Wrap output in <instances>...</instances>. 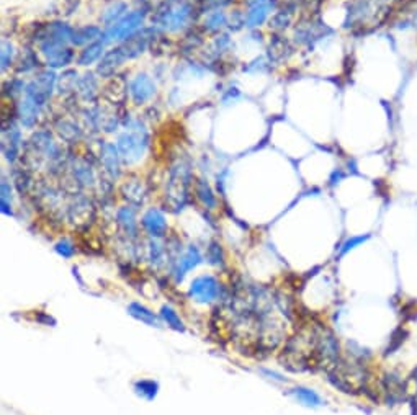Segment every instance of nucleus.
<instances>
[{
    "label": "nucleus",
    "mask_w": 417,
    "mask_h": 415,
    "mask_svg": "<svg viewBox=\"0 0 417 415\" xmlns=\"http://www.w3.org/2000/svg\"><path fill=\"white\" fill-rule=\"evenodd\" d=\"M121 123V116L118 113L117 105L108 103L104 107H99V131H104V133H113V131L118 129Z\"/></svg>",
    "instance_id": "19"
},
{
    "label": "nucleus",
    "mask_w": 417,
    "mask_h": 415,
    "mask_svg": "<svg viewBox=\"0 0 417 415\" xmlns=\"http://www.w3.org/2000/svg\"><path fill=\"white\" fill-rule=\"evenodd\" d=\"M72 33L74 28L64 22H53L36 29L38 51L51 69H62L74 59V51L69 46L72 45Z\"/></svg>",
    "instance_id": "1"
},
{
    "label": "nucleus",
    "mask_w": 417,
    "mask_h": 415,
    "mask_svg": "<svg viewBox=\"0 0 417 415\" xmlns=\"http://www.w3.org/2000/svg\"><path fill=\"white\" fill-rule=\"evenodd\" d=\"M202 264V253H200L197 245H190L187 252L177 260V264L172 268V277L177 283H180L185 278V275L193 270L195 266Z\"/></svg>",
    "instance_id": "14"
},
{
    "label": "nucleus",
    "mask_w": 417,
    "mask_h": 415,
    "mask_svg": "<svg viewBox=\"0 0 417 415\" xmlns=\"http://www.w3.org/2000/svg\"><path fill=\"white\" fill-rule=\"evenodd\" d=\"M290 22H291V12L280 10V12H276V14L270 18V28L283 29V28H287L288 25H290Z\"/></svg>",
    "instance_id": "38"
},
{
    "label": "nucleus",
    "mask_w": 417,
    "mask_h": 415,
    "mask_svg": "<svg viewBox=\"0 0 417 415\" xmlns=\"http://www.w3.org/2000/svg\"><path fill=\"white\" fill-rule=\"evenodd\" d=\"M144 18H146V12L144 10H133L130 14H126L121 20H118L117 23L112 25L110 28H106L104 33V43H113V41H126L128 38H131L139 32V28L143 27Z\"/></svg>",
    "instance_id": "6"
},
{
    "label": "nucleus",
    "mask_w": 417,
    "mask_h": 415,
    "mask_svg": "<svg viewBox=\"0 0 417 415\" xmlns=\"http://www.w3.org/2000/svg\"><path fill=\"white\" fill-rule=\"evenodd\" d=\"M0 61H2V71L5 72L8 67L12 66V62H14L15 58V48L14 45L10 43V41L2 40V48H0Z\"/></svg>",
    "instance_id": "36"
},
{
    "label": "nucleus",
    "mask_w": 417,
    "mask_h": 415,
    "mask_svg": "<svg viewBox=\"0 0 417 415\" xmlns=\"http://www.w3.org/2000/svg\"><path fill=\"white\" fill-rule=\"evenodd\" d=\"M102 172L110 180H117L121 175V155L118 152L117 144L102 141L99 142V152H97Z\"/></svg>",
    "instance_id": "8"
},
{
    "label": "nucleus",
    "mask_w": 417,
    "mask_h": 415,
    "mask_svg": "<svg viewBox=\"0 0 417 415\" xmlns=\"http://www.w3.org/2000/svg\"><path fill=\"white\" fill-rule=\"evenodd\" d=\"M121 193L125 194V198L131 203V205L139 206L143 205L144 200H146L147 190L146 186H144V184H141V180L130 179L121 186Z\"/></svg>",
    "instance_id": "23"
},
{
    "label": "nucleus",
    "mask_w": 417,
    "mask_h": 415,
    "mask_svg": "<svg viewBox=\"0 0 417 415\" xmlns=\"http://www.w3.org/2000/svg\"><path fill=\"white\" fill-rule=\"evenodd\" d=\"M156 82L146 72L138 74L130 82V97L134 105H144L156 95Z\"/></svg>",
    "instance_id": "11"
},
{
    "label": "nucleus",
    "mask_w": 417,
    "mask_h": 415,
    "mask_svg": "<svg viewBox=\"0 0 417 415\" xmlns=\"http://www.w3.org/2000/svg\"><path fill=\"white\" fill-rule=\"evenodd\" d=\"M191 184V171L187 159H178L172 164L169 172L167 188H165V205L172 211H178L189 200V188Z\"/></svg>",
    "instance_id": "4"
},
{
    "label": "nucleus",
    "mask_w": 417,
    "mask_h": 415,
    "mask_svg": "<svg viewBox=\"0 0 417 415\" xmlns=\"http://www.w3.org/2000/svg\"><path fill=\"white\" fill-rule=\"evenodd\" d=\"M143 229L146 231V234L152 239H159L165 234L167 231V221H165V216L160 210L157 208H151L144 213L141 219Z\"/></svg>",
    "instance_id": "13"
},
{
    "label": "nucleus",
    "mask_w": 417,
    "mask_h": 415,
    "mask_svg": "<svg viewBox=\"0 0 417 415\" xmlns=\"http://www.w3.org/2000/svg\"><path fill=\"white\" fill-rule=\"evenodd\" d=\"M125 61H126L125 54H123L120 46H117V48L106 51V53L104 54V58L100 59L99 67H97V74L102 75V77H105V79L113 77V75L117 74L118 67H120Z\"/></svg>",
    "instance_id": "16"
},
{
    "label": "nucleus",
    "mask_w": 417,
    "mask_h": 415,
    "mask_svg": "<svg viewBox=\"0 0 417 415\" xmlns=\"http://www.w3.org/2000/svg\"><path fill=\"white\" fill-rule=\"evenodd\" d=\"M56 252L59 253V255H62L64 258H71L72 255H74L75 247H74V245H72L71 240L62 239V240H59V242L56 244Z\"/></svg>",
    "instance_id": "41"
},
{
    "label": "nucleus",
    "mask_w": 417,
    "mask_h": 415,
    "mask_svg": "<svg viewBox=\"0 0 417 415\" xmlns=\"http://www.w3.org/2000/svg\"><path fill=\"white\" fill-rule=\"evenodd\" d=\"M203 25H205L203 28H205L208 33H218L228 25V16H226V14H224V12H221V10L210 12V14H208V16H206L205 23H203Z\"/></svg>",
    "instance_id": "31"
},
{
    "label": "nucleus",
    "mask_w": 417,
    "mask_h": 415,
    "mask_svg": "<svg viewBox=\"0 0 417 415\" xmlns=\"http://www.w3.org/2000/svg\"><path fill=\"white\" fill-rule=\"evenodd\" d=\"M128 90H130V84H128L125 75L115 74L113 77H110L108 82L105 84L102 93H104L105 100L108 101V103L123 105L128 99Z\"/></svg>",
    "instance_id": "12"
},
{
    "label": "nucleus",
    "mask_w": 417,
    "mask_h": 415,
    "mask_svg": "<svg viewBox=\"0 0 417 415\" xmlns=\"http://www.w3.org/2000/svg\"><path fill=\"white\" fill-rule=\"evenodd\" d=\"M293 396L296 397L298 402H301V404L306 405V407H321V405H324V401H322V397L319 396V394L314 391V389L305 388V386H298L293 389Z\"/></svg>",
    "instance_id": "26"
},
{
    "label": "nucleus",
    "mask_w": 417,
    "mask_h": 415,
    "mask_svg": "<svg viewBox=\"0 0 417 415\" xmlns=\"http://www.w3.org/2000/svg\"><path fill=\"white\" fill-rule=\"evenodd\" d=\"M41 107H38L36 103L23 97V100L19 105V110H16V116H19L21 126L23 128H35L41 116Z\"/></svg>",
    "instance_id": "20"
},
{
    "label": "nucleus",
    "mask_w": 417,
    "mask_h": 415,
    "mask_svg": "<svg viewBox=\"0 0 417 415\" xmlns=\"http://www.w3.org/2000/svg\"><path fill=\"white\" fill-rule=\"evenodd\" d=\"M195 193H197V198L208 208V210H215L216 203L218 201H216L215 193H213L210 185H208L205 180L198 179L195 181Z\"/></svg>",
    "instance_id": "29"
},
{
    "label": "nucleus",
    "mask_w": 417,
    "mask_h": 415,
    "mask_svg": "<svg viewBox=\"0 0 417 415\" xmlns=\"http://www.w3.org/2000/svg\"><path fill=\"white\" fill-rule=\"evenodd\" d=\"M147 257L149 260L152 262L154 265H160L163 264V257H164V249L163 245L157 242L156 239H151L147 244Z\"/></svg>",
    "instance_id": "37"
},
{
    "label": "nucleus",
    "mask_w": 417,
    "mask_h": 415,
    "mask_svg": "<svg viewBox=\"0 0 417 415\" xmlns=\"http://www.w3.org/2000/svg\"><path fill=\"white\" fill-rule=\"evenodd\" d=\"M195 20V7L190 0H164L152 15L156 29L169 33L184 32Z\"/></svg>",
    "instance_id": "2"
},
{
    "label": "nucleus",
    "mask_w": 417,
    "mask_h": 415,
    "mask_svg": "<svg viewBox=\"0 0 417 415\" xmlns=\"http://www.w3.org/2000/svg\"><path fill=\"white\" fill-rule=\"evenodd\" d=\"M117 224L128 239L138 237V221H136V210L133 206H123L117 211Z\"/></svg>",
    "instance_id": "17"
},
{
    "label": "nucleus",
    "mask_w": 417,
    "mask_h": 415,
    "mask_svg": "<svg viewBox=\"0 0 417 415\" xmlns=\"http://www.w3.org/2000/svg\"><path fill=\"white\" fill-rule=\"evenodd\" d=\"M208 260L213 265H219L223 262V251H221V245L213 242L210 247H208Z\"/></svg>",
    "instance_id": "40"
},
{
    "label": "nucleus",
    "mask_w": 417,
    "mask_h": 415,
    "mask_svg": "<svg viewBox=\"0 0 417 415\" xmlns=\"http://www.w3.org/2000/svg\"><path fill=\"white\" fill-rule=\"evenodd\" d=\"M23 146V138L19 123L14 116H3L2 121V152L8 162L14 164L19 159L20 151Z\"/></svg>",
    "instance_id": "7"
},
{
    "label": "nucleus",
    "mask_w": 417,
    "mask_h": 415,
    "mask_svg": "<svg viewBox=\"0 0 417 415\" xmlns=\"http://www.w3.org/2000/svg\"><path fill=\"white\" fill-rule=\"evenodd\" d=\"M58 84V75L53 71H40L25 87V95L28 100H32L33 103H36L38 107L45 108L51 100L53 95L54 87Z\"/></svg>",
    "instance_id": "5"
},
{
    "label": "nucleus",
    "mask_w": 417,
    "mask_h": 415,
    "mask_svg": "<svg viewBox=\"0 0 417 415\" xmlns=\"http://www.w3.org/2000/svg\"><path fill=\"white\" fill-rule=\"evenodd\" d=\"M368 239H370V234H365V236H352V237H348V239L346 240V242H344L342 245H340L339 258H342L344 255H347L348 252L354 251V249L359 247V245L367 242Z\"/></svg>",
    "instance_id": "34"
},
{
    "label": "nucleus",
    "mask_w": 417,
    "mask_h": 415,
    "mask_svg": "<svg viewBox=\"0 0 417 415\" xmlns=\"http://www.w3.org/2000/svg\"><path fill=\"white\" fill-rule=\"evenodd\" d=\"M219 294V283L213 275H202L191 281L189 296L200 304L211 303L218 298Z\"/></svg>",
    "instance_id": "9"
},
{
    "label": "nucleus",
    "mask_w": 417,
    "mask_h": 415,
    "mask_svg": "<svg viewBox=\"0 0 417 415\" xmlns=\"http://www.w3.org/2000/svg\"><path fill=\"white\" fill-rule=\"evenodd\" d=\"M104 49H105V43L104 40L95 41V43H91L88 46H85L82 53H80V56L78 59V64L79 66H91L95 61H99V59L104 58Z\"/></svg>",
    "instance_id": "25"
},
{
    "label": "nucleus",
    "mask_w": 417,
    "mask_h": 415,
    "mask_svg": "<svg viewBox=\"0 0 417 415\" xmlns=\"http://www.w3.org/2000/svg\"><path fill=\"white\" fill-rule=\"evenodd\" d=\"M407 383L396 371H388L381 376V394H385L390 405L398 404L406 397Z\"/></svg>",
    "instance_id": "10"
},
{
    "label": "nucleus",
    "mask_w": 417,
    "mask_h": 415,
    "mask_svg": "<svg viewBox=\"0 0 417 415\" xmlns=\"http://www.w3.org/2000/svg\"><path fill=\"white\" fill-rule=\"evenodd\" d=\"M79 79L80 77H78V72H75L74 69L64 71L62 74L58 77V84H56L59 95L69 97V95H72V93L78 92Z\"/></svg>",
    "instance_id": "24"
},
{
    "label": "nucleus",
    "mask_w": 417,
    "mask_h": 415,
    "mask_svg": "<svg viewBox=\"0 0 417 415\" xmlns=\"http://www.w3.org/2000/svg\"><path fill=\"white\" fill-rule=\"evenodd\" d=\"M104 38V32L100 27L95 25H85V27L74 28L72 33V46H88L91 43H95Z\"/></svg>",
    "instance_id": "22"
},
{
    "label": "nucleus",
    "mask_w": 417,
    "mask_h": 415,
    "mask_svg": "<svg viewBox=\"0 0 417 415\" xmlns=\"http://www.w3.org/2000/svg\"><path fill=\"white\" fill-rule=\"evenodd\" d=\"M128 312H130V316H133L134 319L141 320V323H144V324L159 327V319H157V316L151 311V309L143 306V304L131 303L130 306H128Z\"/></svg>",
    "instance_id": "27"
},
{
    "label": "nucleus",
    "mask_w": 417,
    "mask_h": 415,
    "mask_svg": "<svg viewBox=\"0 0 417 415\" xmlns=\"http://www.w3.org/2000/svg\"><path fill=\"white\" fill-rule=\"evenodd\" d=\"M126 10L128 5L125 2H113L112 5L104 12V15H102V23H104L106 28H110L112 25H115L118 20H121L123 16L126 15Z\"/></svg>",
    "instance_id": "28"
},
{
    "label": "nucleus",
    "mask_w": 417,
    "mask_h": 415,
    "mask_svg": "<svg viewBox=\"0 0 417 415\" xmlns=\"http://www.w3.org/2000/svg\"><path fill=\"white\" fill-rule=\"evenodd\" d=\"M54 131H56L59 139L66 144H78L82 139V128L72 118L59 116L54 121Z\"/></svg>",
    "instance_id": "15"
},
{
    "label": "nucleus",
    "mask_w": 417,
    "mask_h": 415,
    "mask_svg": "<svg viewBox=\"0 0 417 415\" xmlns=\"http://www.w3.org/2000/svg\"><path fill=\"white\" fill-rule=\"evenodd\" d=\"M121 160L128 165L139 162L149 147V133L141 120H126L125 131L117 139Z\"/></svg>",
    "instance_id": "3"
},
{
    "label": "nucleus",
    "mask_w": 417,
    "mask_h": 415,
    "mask_svg": "<svg viewBox=\"0 0 417 415\" xmlns=\"http://www.w3.org/2000/svg\"><path fill=\"white\" fill-rule=\"evenodd\" d=\"M78 93L85 103H95L100 95V90H99V79H97V75L93 74V72H85L82 77L79 79Z\"/></svg>",
    "instance_id": "18"
},
{
    "label": "nucleus",
    "mask_w": 417,
    "mask_h": 415,
    "mask_svg": "<svg viewBox=\"0 0 417 415\" xmlns=\"http://www.w3.org/2000/svg\"><path fill=\"white\" fill-rule=\"evenodd\" d=\"M229 45H231V40H229L228 35H221L215 40V43H213V46H215V51L216 54H221L224 53L229 48Z\"/></svg>",
    "instance_id": "42"
},
{
    "label": "nucleus",
    "mask_w": 417,
    "mask_h": 415,
    "mask_svg": "<svg viewBox=\"0 0 417 415\" xmlns=\"http://www.w3.org/2000/svg\"><path fill=\"white\" fill-rule=\"evenodd\" d=\"M160 317L167 323L169 327H172L174 330H178V332H185V325L182 323V319L178 317V314L174 311L170 306H163L160 309Z\"/></svg>",
    "instance_id": "33"
},
{
    "label": "nucleus",
    "mask_w": 417,
    "mask_h": 415,
    "mask_svg": "<svg viewBox=\"0 0 417 415\" xmlns=\"http://www.w3.org/2000/svg\"><path fill=\"white\" fill-rule=\"evenodd\" d=\"M0 200H2V213L8 216L14 214V210H12V186L5 177L2 179V197H0Z\"/></svg>",
    "instance_id": "35"
},
{
    "label": "nucleus",
    "mask_w": 417,
    "mask_h": 415,
    "mask_svg": "<svg viewBox=\"0 0 417 415\" xmlns=\"http://www.w3.org/2000/svg\"><path fill=\"white\" fill-rule=\"evenodd\" d=\"M38 56L36 53L32 48H25L21 51V56L19 59V64H16L15 71L19 72V74H27V72L35 71L38 67Z\"/></svg>",
    "instance_id": "30"
},
{
    "label": "nucleus",
    "mask_w": 417,
    "mask_h": 415,
    "mask_svg": "<svg viewBox=\"0 0 417 415\" xmlns=\"http://www.w3.org/2000/svg\"><path fill=\"white\" fill-rule=\"evenodd\" d=\"M231 2H233V0H200V3H202V8L206 12L221 10V8L229 5Z\"/></svg>",
    "instance_id": "39"
},
{
    "label": "nucleus",
    "mask_w": 417,
    "mask_h": 415,
    "mask_svg": "<svg viewBox=\"0 0 417 415\" xmlns=\"http://www.w3.org/2000/svg\"><path fill=\"white\" fill-rule=\"evenodd\" d=\"M237 97H239V90H237V88H229V92L226 93V95L223 97V101L224 103H226L228 101V99H237Z\"/></svg>",
    "instance_id": "43"
},
{
    "label": "nucleus",
    "mask_w": 417,
    "mask_h": 415,
    "mask_svg": "<svg viewBox=\"0 0 417 415\" xmlns=\"http://www.w3.org/2000/svg\"><path fill=\"white\" fill-rule=\"evenodd\" d=\"M134 389L139 396L146 397L147 401H152L157 396V391H159V384L152 379H141L134 384Z\"/></svg>",
    "instance_id": "32"
},
{
    "label": "nucleus",
    "mask_w": 417,
    "mask_h": 415,
    "mask_svg": "<svg viewBox=\"0 0 417 415\" xmlns=\"http://www.w3.org/2000/svg\"><path fill=\"white\" fill-rule=\"evenodd\" d=\"M274 7H275V2H270V0H263V2H257V3H252V5H249L248 15L244 16L246 27L248 28L261 27V25L267 20V16H269L270 10Z\"/></svg>",
    "instance_id": "21"
}]
</instances>
